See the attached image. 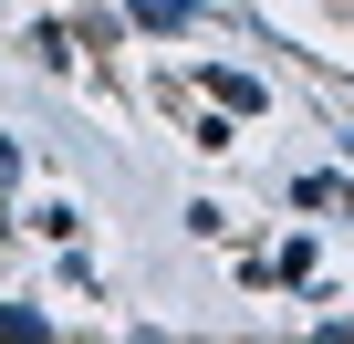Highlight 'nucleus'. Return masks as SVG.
<instances>
[{"label": "nucleus", "mask_w": 354, "mask_h": 344, "mask_svg": "<svg viewBox=\"0 0 354 344\" xmlns=\"http://www.w3.org/2000/svg\"><path fill=\"white\" fill-rule=\"evenodd\" d=\"M136 21H156V32H177V21H188V0H136Z\"/></svg>", "instance_id": "obj_1"}]
</instances>
